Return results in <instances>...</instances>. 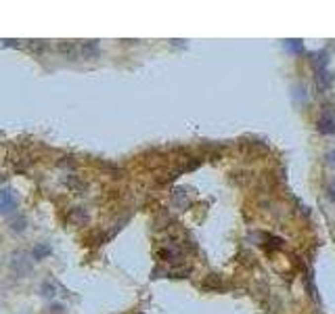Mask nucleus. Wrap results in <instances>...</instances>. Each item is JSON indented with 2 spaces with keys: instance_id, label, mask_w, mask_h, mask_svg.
Wrapping results in <instances>:
<instances>
[{
  "instance_id": "2",
  "label": "nucleus",
  "mask_w": 335,
  "mask_h": 314,
  "mask_svg": "<svg viewBox=\"0 0 335 314\" xmlns=\"http://www.w3.org/2000/svg\"><path fill=\"white\" fill-rule=\"evenodd\" d=\"M319 132L321 134H335V119L333 118H327V116H323L319 119Z\"/></svg>"
},
{
  "instance_id": "4",
  "label": "nucleus",
  "mask_w": 335,
  "mask_h": 314,
  "mask_svg": "<svg viewBox=\"0 0 335 314\" xmlns=\"http://www.w3.org/2000/svg\"><path fill=\"white\" fill-rule=\"evenodd\" d=\"M287 48L293 50V52H302V40H287Z\"/></svg>"
},
{
  "instance_id": "3",
  "label": "nucleus",
  "mask_w": 335,
  "mask_h": 314,
  "mask_svg": "<svg viewBox=\"0 0 335 314\" xmlns=\"http://www.w3.org/2000/svg\"><path fill=\"white\" fill-rule=\"evenodd\" d=\"M50 254H52V249H50L48 243H38V245L34 247V258L36 260H44V258H48Z\"/></svg>"
},
{
  "instance_id": "8",
  "label": "nucleus",
  "mask_w": 335,
  "mask_h": 314,
  "mask_svg": "<svg viewBox=\"0 0 335 314\" xmlns=\"http://www.w3.org/2000/svg\"><path fill=\"white\" fill-rule=\"evenodd\" d=\"M329 199H331V201H335V180L329 185Z\"/></svg>"
},
{
  "instance_id": "1",
  "label": "nucleus",
  "mask_w": 335,
  "mask_h": 314,
  "mask_svg": "<svg viewBox=\"0 0 335 314\" xmlns=\"http://www.w3.org/2000/svg\"><path fill=\"white\" fill-rule=\"evenodd\" d=\"M17 209V195L13 189H0V214H13Z\"/></svg>"
},
{
  "instance_id": "7",
  "label": "nucleus",
  "mask_w": 335,
  "mask_h": 314,
  "mask_svg": "<svg viewBox=\"0 0 335 314\" xmlns=\"http://www.w3.org/2000/svg\"><path fill=\"white\" fill-rule=\"evenodd\" d=\"M13 229L15 231H23L25 229V218H17V220L13 222Z\"/></svg>"
},
{
  "instance_id": "9",
  "label": "nucleus",
  "mask_w": 335,
  "mask_h": 314,
  "mask_svg": "<svg viewBox=\"0 0 335 314\" xmlns=\"http://www.w3.org/2000/svg\"><path fill=\"white\" fill-rule=\"evenodd\" d=\"M327 163L335 165V151H329V153H327Z\"/></svg>"
},
{
  "instance_id": "5",
  "label": "nucleus",
  "mask_w": 335,
  "mask_h": 314,
  "mask_svg": "<svg viewBox=\"0 0 335 314\" xmlns=\"http://www.w3.org/2000/svg\"><path fill=\"white\" fill-rule=\"evenodd\" d=\"M82 50L86 52L88 57H90V55H96V52H99V46H96V42H88V44H84Z\"/></svg>"
},
{
  "instance_id": "6",
  "label": "nucleus",
  "mask_w": 335,
  "mask_h": 314,
  "mask_svg": "<svg viewBox=\"0 0 335 314\" xmlns=\"http://www.w3.org/2000/svg\"><path fill=\"white\" fill-rule=\"evenodd\" d=\"M42 295H46V298H52V295H55V289L50 287V283H44V285H42Z\"/></svg>"
}]
</instances>
